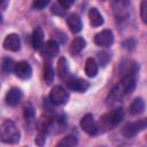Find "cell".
Here are the masks:
<instances>
[{
    "label": "cell",
    "mask_w": 147,
    "mask_h": 147,
    "mask_svg": "<svg viewBox=\"0 0 147 147\" xmlns=\"http://www.w3.org/2000/svg\"><path fill=\"white\" fill-rule=\"evenodd\" d=\"M146 10H147V2H146V0H142L141 1V6H140V15H141V20H142L144 23L147 22Z\"/></svg>",
    "instance_id": "4316f807"
},
{
    "label": "cell",
    "mask_w": 147,
    "mask_h": 147,
    "mask_svg": "<svg viewBox=\"0 0 147 147\" xmlns=\"http://www.w3.org/2000/svg\"><path fill=\"white\" fill-rule=\"evenodd\" d=\"M94 42L98 45V46H101V47H109L111 46V44L114 42V34L110 30L106 29V30H102L101 32L96 33L95 37H94Z\"/></svg>",
    "instance_id": "8992f818"
},
{
    "label": "cell",
    "mask_w": 147,
    "mask_h": 147,
    "mask_svg": "<svg viewBox=\"0 0 147 147\" xmlns=\"http://www.w3.org/2000/svg\"><path fill=\"white\" fill-rule=\"evenodd\" d=\"M88 18H90V23L92 26L96 28V26H100L103 24V17L102 15L100 14V11L96 9V8H91L90 11H88Z\"/></svg>",
    "instance_id": "2e32d148"
},
{
    "label": "cell",
    "mask_w": 147,
    "mask_h": 147,
    "mask_svg": "<svg viewBox=\"0 0 147 147\" xmlns=\"http://www.w3.org/2000/svg\"><path fill=\"white\" fill-rule=\"evenodd\" d=\"M80 126L83 131H85L87 134L94 136L98 133V126L96 122L94 121V117L92 114H86L82 119H80Z\"/></svg>",
    "instance_id": "52a82bcc"
},
{
    "label": "cell",
    "mask_w": 147,
    "mask_h": 147,
    "mask_svg": "<svg viewBox=\"0 0 147 147\" xmlns=\"http://www.w3.org/2000/svg\"><path fill=\"white\" fill-rule=\"evenodd\" d=\"M49 1L51 0H33L32 6L36 9H42V8H45L49 3Z\"/></svg>",
    "instance_id": "484cf974"
},
{
    "label": "cell",
    "mask_w": 147,
    "mask_h": 147,
    "mask_svg": "<svg viewBox=\"0 0 147 147\" xmlns=\"http://www.w3.org/2000/svg\"><path fill=\"white\" fill-rule=\"evenodd\" d=\"M56 71H57V75L61 78H64V77L68 76V74H69V65H68V61H67L65 57H60L59 59Z\"/></svg>",
    "instance_id": "ffe728a7"
},
{
    "label": "cell",
    "mask_w": 147,
    "mask_h": 147,
    "mask_svg": "<svg viewBox=\"0 0 147 147\" xmlns=\"http://www.w3.org/2000/svg\"><path fill=\"white\" fill-rule=\"evenodd\" d=\"M147 126V121L144 118V119H139L137 122H132V123H129L126 124L123 130H122V133L125 138H132L134 137L137 133H139L140 131L145 130Z\"/></svg>",
    "instance_id": "277c9868"
},
{
    "label": "cell",
    "mask_w": 147,
    "mask_h": 147,
    "mask_svg": "<svg viewBox=\"0 0 147 147\" xmlns=\"http://www.w3.org/2000/svg\"><path fill=\"white\" fill-rule=\"evenodd\" d=\"M14 68H15L14 61H13L10 57H5L3 61H2V70H3L6 74H9V72L14 71Z\"/></svg>",
    "instance_id": "603a6c76"
},
{
    "label": "cell",
    "mask_w": 147,
    "mask_h": 147,
    "mask_svg": "<svg viewBox=\"0 0 147 147\" xmlns=\"http://www.w3.org/2000/svg\"><path fill=\"white\" fill-rule=\"evenodd\" d=\"M39 51L42 56H45L47 59H52L59 53V45L55 40H48L45 44H42V46Z\"/></svg>",
    "instance_id": "30bf717a"
},
{
    "label": "cell",
    "mask_w": 147,
    "mask_h": 147,
    "mask_svg": "<svg viewBox=\"0 0 147 147\" xmlns=\"http://www.w3.org/2000/svg\"><path fill=\"white\" fill-rule=\"evenodd\" d=\"M45 141H46V133H45V132H40V131H39V134L37 136V138H36L34 142H36L37 145H39V146H42V145L45 144Z\"/></svg>",
    "instance_id": "83f0119b"
},
{
    "label": "cell",
    "mask_w": 147,
    "mask_h": 147,
    "mask_svg": "<svg viewBox=\"0 0 147 147\" xmlns=\"http://www.w3.org/2000/svg\"><path fill=\"white\" fill-rule=\"evenodd\" d=\"M113 9L118 18H125L129 14V3L126 0H115L113 2Z\"/></svg>",
    "instance_id": "4fadbf2b"
},
{
    "label": "cell",
    "mask_w": 147,
    "mask_h": 147,
    "mask_svg": "<svg viewBox=\"0 0 147 147\" xmlns=\"http://www.w3.org/2000/svg\"><path fill=\"white\" fill-rule=\"evenodd\" d=\"M22 96H23L22 91L18 87H13L6 94V103L10 107H15L20 103Z\"/></svg>",
    "instance_id": "7c38bea8"
},
{
    "label": "cell",
    "mask_w": 147,
    "mask_h": 147,
    "mask_svg": "<svg viewBox=\"0 0 147 147\" xmlns=\"http://www.w3.org/2000/svg\"><path fill=\"white\" fill-rule=\"evenodd\" d=\"M3 1H5V0H0V5H1V3L3 2Z\"/></svg>",
    "instance_id": "4dcf8cb0"
},
{
    "label": "cell",
    "mask_w": 147,
    "mask_h": 147,
    "mask_svg": "<svg viewBox=\"0 0 147 147\" xmlns=\"http://www.w3.org/2000/svg\"><path fill=\"white\" fill-rule=\"evenodd\" d=\"M145 110V101L141 98H136L130 105V113L132 115H139Z\"/></svg>",
    "instance_id": "d6986e66"
},
{
    "label": "cell",
    "mask_w": 147,
    "mask_h": 147,
    "mask_svg": "<svg viewBox=\"0 0 147 147\" xmlns=\"http://www.w3.org/2000/svg\"><path fill=\"white\" fill-rule=\"evenodd\" d=\"M2 22V16H1V14H0V23Z\"/></svg>",
    "instance_id": "f546056e"
},
{
    "label": "cell",
    "mask_w": 147,
    "mask_h": 147,
    "mask_svg": "<svg viewBox=\"0 0 147 147\" xmlns=\"http://www.w3.org/2000/svg\"><path fill=\"white\" fill-rule=\"evenodd\" d=\"M124 118V111L122 108H116L115 110L103 115L101 118H100V122L99 124H96L98 126V132L101 130V132H105V131H108L110 130L111 127L118 125Z\"/></svg>",
    "instance_id": "6da1fadb"
},
{
    "label": "cell",
    "mask_w": 147,
    "mask_h": 147,
    "mask_svg": "<svg viewBox=\"0 0 147 147\" xmlns=\"http://www.w3.org/2000/svg\"><path fill=\"white\" fill-rule=\"evenodd\" d=\"M14 72L21 79H29L31 77V75H32V68L29 64V62H26V61H20L17 63H15Z\"/></svg>",
    "instance_id": "ba28073f"
},
{
    "label": "cell",
    "mask_w": 147,
    "mask_h": 147,
    "mask_svg": "<svg viewBox=\"0 0 147 147\" xmlns=\"http://www.w3.org/2000/svg\"><path fill=\"white\" fill-rule=\"evenodd\" d=\"M86 46V41L83 37H76L74 38V40L71 41V45H70V53L72 55H76V54H79Z\"/></svg>",
    "instance_id": "9a60e30c"
},
{
    "label": "cell",
    "mask_w": 147,
    "mask_h": 147,
    "mask_svg": "<svg viewBox=\"0 0 147 147\" xmlns=\"http://www.w3.org/2000/svg\"><path fill=\"white\" fill-rule=\"evenodd\" d=\"M67 85H68V87L71 91L79 92V93H83V92L87 91L88 87H90L88 82L85 80V79H83V78H72V79L68 80Z\"/></svg>",
    "instance_id": "8fae6325"
},
{
    "label": "cell",
    "mask_w": 147,
    "mask_h": 147,
    "mask_svg": "<svg viewBox=\"0 0 147 147\" xmlns=\"http://www.w3.org/2000/svg\"><path fill=\"white\" fill-rule=\"evenodd\" d=\"M69 100V93L67 90L60 85L54 86L49 93V101L55 106H62L65 105Z\"/></svg>",
    "instance_id": "3957f363"
},
{
    "label": "cell",
    "mask_w": 147,
    "mask_h": 147,
    "mask_svg": "<svg viewBox=\"0 0 147 147\" xmlns=\"http://www.w3.org/2000/svg\"><path fill=\"white\" fill-rule=\"evenodd\" d=\"M67 24H68L69 29L71 30V32H74V33H78L82 30V28H83L82 21L79 18V16L76 15V14H71V15L68 16Z\"/></svg>",
    "instance_id": "5bb4252c"
},
{
    "label": "cell",
    "mask_w": 147,
    "mask_h": 147,
    "mask_svg": "<svg viewBox=\"0 0 147 147\" xmlns=\"http://www.w3.org/2000/svg\"><path fill=\"white\" fill-rule=\"evenodd\" d=\"M2 46H3V48L7 49V51H10V52H18L20 48H21V40H20V37H18L16 33H10V34H8V36L5 38Z\"/></svg>",
    "instance_id": "9c48e42d"
},
{
    "label": "cell",
    "mask_w": 147,
    "mask_h": 147,
    "mask_svg": "<svg viewBox=\"0 0 147 147\" xmlns=\"http://www.w3.org/2000/svg\"><path fill=\"white\" fill-rule=\"evenodd\" d=\"M44 79L45 82L51 85L54 80V69L52 68L51 63H46L45 64V68H44Z\"/></svg>",
    "instance_id": "44dd1931"
},
{
    "label": "cell",
    "mask_w": 147,
    "mask_h": 147,
    "mask_svg": "<svg viewBox=\"0 0 147 147\" xmlns=\"http://www.w3.org/2000/svg\"><path fill=\"white\" fill-rule=\"evenodd\" d=\"M77 142H78V140L75 136H67L61 141L57 142V146L59 147H72L75 145H77Z\"/></svg>",
    "instance_id": "7402d4cb"
},
{
    "label": "cell",
    "mask_w": 147,
    "mask_h": 147,
    "mask_svg": "<svg viewBox=\"0 0 147 147\" xmlns=\"http://www.w3.org/2000/svg\"><path fill=\"white\" fill-rule=\"evenodd\" d=\"M21 139L20 130L13 121H6L0 125V140L6 144H16Z\"/></svg>",
    "instance_id": "7a4b0ae2"
},
{
    "label": "cell",
    "mask_w": 147,
    "mask_h": 147,
    "mask_svg": "<svg viewBox=\"0 0 147 147\" xmlns=\"http://www.w3.org/2000/svg\"><path fill=\"white\" fill-rule=\"evenodd\" d=\"M117 87L124 95L132 93L133 90L136 88V76H133V75L122 76V79H121L119 84L117 85Z\"/></svg>",
    "instance_id": "5b68a950"
},
{
    "label": "cell",
    "mask_w": 147,
    "mask_h": 147,
    "mask_svg": "<svg viewBox=\"0 0 147 147\" xmlns=\"http://www.w3.org/2000/svg\"><path fill=\"white\" fill-rule=\"evenodd\" d=\"M98 70H99V68H98L96 61H95L93 57H88V59L86 60V63H85V74H86L88 77L93 78V77L96 76Z\"/></svg>",
    "instance_id": "ac0fdd59"
},
{
    "label": "cell",
    "mask_w": 147,
    "mask_h": 147,
    "mask_svg": "<svg viewBox=\"0 0 147 147\" xmlns=\"http://www.w3.org/2000/svg\"><path fill=\"white\" fill-rule=\"evenodd\" d=\"M98 60H99L100 64H101L102 67H105V65L108 63V61L110 60V56H109L108 53L102 52V53H99V54H98Z\"/></svg>",
    "instance_id": "d4e9b609"
},
{
    "label": "cell",
    "mask_w": 147,
    "mask_h": 147,
    "mask_svg": "<svg viewBox=\"0 0 147 147\" xmlns=\"http://www.w3.org/2000/svg\"><path fill=\"white\" fill-rule=\"evenodd\" d=\"M33 116H34V109H33V107L31 105H26L24 107V117H25V119L26 121H32Z\"/></svg>",
    "instance_id": "cb8c5ba5"
},
{
    "label": "cell",
    "mask_w": 147,
    "mask_h": 147,
    "mask_svg": "<svg viewBox=\"0 0 147 147\" xmlns=\"http://www.w3.org/2000/svg\"><path fill=\"white\" fill-rule=\"evenodd\" d=\"M75 1L76 0H59V3L63 7V8H69V7H71L74 3H75Z\"/></svg>",
    "instance_id": "f1b7e54d"
},
{
    "label": "cell",
    "mask_w": 147,
    "mask_h": 147,
    "mask_svg": "<svg viewBox=\"0 0 147 147\" xmlns=\"http://www.w3.org/2000/svg\"><path fill=\"white\" fill-rule=\"evenodd\" d=\"M44 44V31L41 28H36L32 33V46L34 49H40Z\"/></svg>",
    "instance_id": "e0dca14e"
}]
</instances>
